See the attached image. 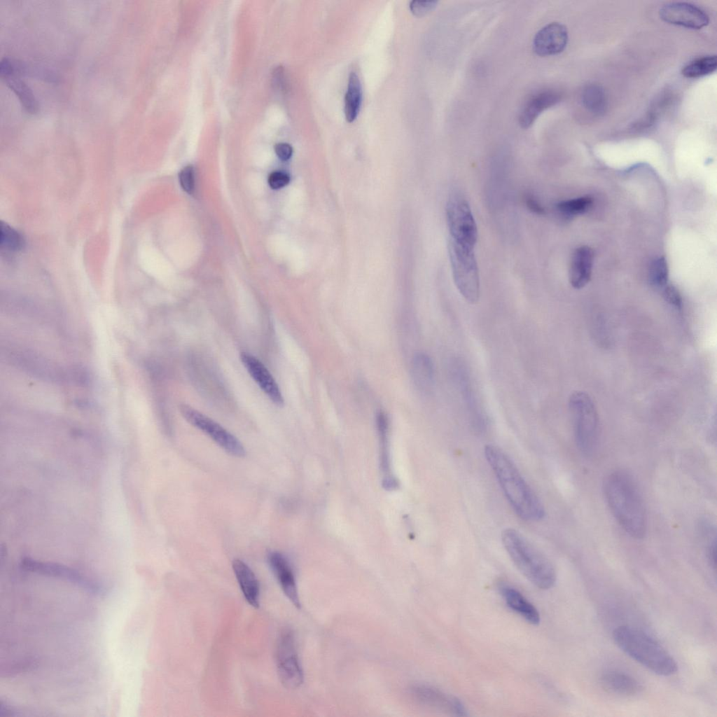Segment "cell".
<instances>
[{"instance_id": "6da1fadb", "label": "cell", "mask_w": 717, "mask_h": 717, "mask_svg": "<svg viewBox=\"0 0 717 717\" xmlns=\"http://www.w3.org/2000/svg\"><path fill=\"white\" fill-rule=\"evenodd\" d=\"M485 458L508 502L522 520L536 522L545 516L540 499L528 485L511 459L500 448L487 445Z\"/></svg>"}, {"instance_id": "7a4b0ae2", "label": "cell", "mask_w": 717, "mask_h": 717, "mask_svg": "<svg viewBox=\"0 0 717 717\" xmlns=\"http://www.w3.org/2000/svg\"><path fill=\"white\" fill-rule=\"evenodd\" d=\"M604 492L608 506L620 527L632 538H643L647 531L644 503L633 478L615 471L605 479Z\"/></svg>"}, {"instance_id": "3957f363", "label": "cell", "mask_w": 717, "mask_h": 717, "mask_svg": "<svg viewBox=\"0 0 717 717\" xmlns=\"http://www.w3.org/2000/svg\"><path fill=\"white\" fill-rule=\"evenodd\" d=\"M613 638L620 650L653 673L664 676L676 673L678 666L675 660L643 631L622 625L613 630Z\"/></svg>"}, {"instance_id": "277c9868", "label": "cell", "mask_w": 717, "mask_h": 717, "mask_svg": "<svg viewBox=\"0 0 717 717\" xmlns=\"http://www.w3.org/2000/svg\"><path fill=\"white\" fill-rule=\"evenodd\" d=\"M501 540L514 564L532 584L542 590L553 587L556 572L552 563L522 534L514 529H506Z\"/></svg>"}, {"instance_id": "5b68a950", "label": "cell", "mask_w": 717, "mask_h": 717, "mask_svg": "<svg viewBox=\"0 0 717 717\" xmlns=\"http://www.w3.org/2000/svg\"><path fill=\"white\" fill-rule=\"evenodd\" d=\"M448 253L456 287L467 302L476 303L480 298V278L473 249L450 239Z\"/></svg>"}, {"instance_id": "8992f818", "label": "cell", "mask_w": 717, "mask_h": 717, "mask_svg": "<svg viewBox=\"0 0 717 717\" xmlns=\"http://www.w3.org/2000/svg\"><path fill=\"white\" fill-rule=\"evenodd\" d=\"M569 407L574 419L577 445L584 454L590 455L597 441V416L594 406L586 394L577 391L571 394Z\"/></svg>"}, {"instance_id": "52a82bcc", "label": "cell", "mask_w": 717, "mask_h": 717, "mask_svg": "<svg viewBox=\"0 0 717 717\" xmlns=\"http://www.w3.org/2000/svg\"><path fill=\"white\" fill-rule=\"evenodd\" d=\"M446 217L450 239L473 249L478 239V228L467 200L460 194H452L446 206Z\"/></svg>"}, {"instance_id": "ba28073f", "label": "cell", "mask_w": 717, "mask_h": 717, "mask_svg": "<svg viewBox=\"0 0 717 717\" xmlns=\"http://www.w3.org/2000/svg\"><path fill=\"white\" fill-rule=\"evenodd\" d=\"M277 673L282 685L288 689H295L303 683V671L300 663L295 637L290 629L284 630L277 646Z\"/></svg>"}, {"instance_id": "9c48e42d", "label": "cell", "mask_w": 717, "mask_h": 717, "mask_svg": "<svg viewBox=\"0 0 717 717\" xmlns=\"http://www.w3.org/2000/svg\"><path fill=\"white\" fill-rule=\"evenodd\" d=\"M179 410L190 424L209 436L226 452L237 457L245 455L241 442L218 423L188 405L181 404Z\"/></svg>"}, {"instance_id": "30bf717a", "label": "cell", "mask_w": 717, "mask_h": 717, "mask_svg": "<svg viewBox=\"0 0 717 717\" xmlns=\"http://www.w3.org/2000/svg\"><path fill=\"white\" fill-rule=\"evenodd\" d=\"M664 21L690 29H701L706 26L709 19L707 14L697 6L685 2H672L663 6L659 11Z\"/></svg>"}, {"instance_id": "8fae6325", "label": "cell", "mask_w": 717, "mask_h": 717, "mask_svg": "<svg viewBox=\"0 0 717 717\" xmlns=\"http://www.w3.org/2000/svg\"><path fill=\"white\" fill-rule=\"evenodd\" d=\"M415 699L424 705L441 709L458 716L467 715L463 703L457 697L425 684H417L411 688Z\"/></svg>"}, {"instance_id": "7c38bea8", "label": "cell", "mask_w": 717, "mask_h": 717, "mask_svg": "<svg viewBox=\"0 0 717 717\" xmlns=\"http://www.w3.org/2000/svg\"><path fill=\"white\" fill-rule=\"evenodd\" d=\"M566 27L559 22H550L540 29L534 36L533 49L539 56L555 55L562 53L568 42Z\"/></svg>"}, {"instance_id": "4fadbf2b", "label": "cell", "mask_w": 717, "mask_h": 717, "mask_svg": "<svg viewBox=\"0 0 717 717\" xmlns=\"http://www.w3.org/2000/svg\"><path fill=\"white\" fill-rule=\"evenodd\" d=\"M240 358L244 366L261 390L276 405L281 407L284 401L281 390L264 364L255 356L245 351L240 354Z\"/></svg>"}, {"instance_id": "5bb4252c", "label": "cell", "mask_w": 717, "mask_h": 717, "mask_svg": "<svg viewBox=\"0 0 717 717\" xmlns=\"http://www.w3.org/2000/svg\"><path fill=\"white\" fill-rule=\"evenodd\" d=\"M268 562L285 595L297 608H300L296 580L287 559L279 552H272Z\"/></svg>"}, {"instance_id": "9a60e30c", "label": "cell", "mask_w": 717, "mask_h": 717, "mask_svg": "<svg viewBox=\"0 0 717 717\" xmlns=\"http://www.w3.org/2000/svg\"><path fill=\"white\" fill-rule=\"evenodd\" d=\"M560 94L552 90H545L531 96L522 107L518 122L524 129L531 127L539 115L560 101Z\"/></svg>"}, {"instance_id": "2e32d148", "label": "cell", "mask_w": 717, "mask_h": 717, "mask_svg": "<svg viewBox=\"0 0 717 717\" xmlns=\"http://www.w3.org/2000/svg\"><path fill=\"white\" fill-rule=\"evenodd\" d=\"M593 263V251L587 246L576 249L572 256L569 281L577 289L584 287L590 281Z\"/></svg>"}, {"instance_id": "e0dca14e", "label": "cell", "mask_w": 717, "mask_h": 717, "mask_svg": "<svg viewBox=\"0 0 717 717\" xmlns=\"http://www.w3.org/2000/svg\"><path fill=\"white\" fill-rule=\"evenodd\" d=\"M600 683L607 692L620 697H633L642 690L641 685L632 676L617 671L604 673Z\"/></svg>"}, {"instance_id": "ac0fdd59", "label": "cell", "mask_w": 717, "mask_h": 717, "mask_svg": "<svg viewBox=\"0 0 717 717\" xmlns=\"http://www.w3.org/2000/svg\"><path fill=\"white\" fill-rule=\"evenodd\" d=\"M376 422L380 447V467L383 474V485L386 489H392L397 486V482L391 473L388 445L389 423L384 412L380 411L377 413Z\"/></svg>"}, {"instance_id": "d6986e66", "label": "cell", "mask_w": 717, "mask_h": 717, "mask_svg": "<svg viewBox=\"0 0 717 717\" xmlns=\"http://www.w3.org/2000/svg\"><path fill=\"white\" fill-rule=\"evenodd\" d=\"M232 569L244 598L251 606L258 608L260 587L256 575L247 564L238 559L232 562Z\"/></svg>"}, {"instance_id": "ffe728a7", "label": "cell", "mask_w": 717, "mask_h": 717, "mask_svg": "<svg viewBox=\"0 0 717 717\" xmlns=\"http://www.w3.org/2000/svg\"><path fill=\"white\" fill-rule=\"evenodd\" d=\"M499 590L510 609L521 615L529 623L532 625L539 623L540 615L537 609L522 593L508 585H501Z\"/></svg>"}, {"instance_id": "44dd1931", "label": "cell", "mask_w": 717, "mask_h": 717, "mask_svg": "<svg viewBox=\"0 0 717 717\" xmlns=\"http://www.w3.org/2000/svg\"><path fill=\"white\" fill-rule=\"evenodd\" d=\"M412 376L421 390L427 391L434 381V367L431 358L424 353L416 354L412 361Z\"/></svg>"}, {"instance_id": "7402d4cb", "label": "cell", "mask_w": 717, "mask_h": 717, "mask_svg": "<svg viewBox=\"0 0 717 717\" xmlns=\"http://www.w3.org/2000/svg\"><path fill=\"white\" fill-rule=\"evenodd\" d=\"M362 98V88L358 76L351 72L349 76L347 91L344 97V113L348 122H352L359 111Z\"/></svg>"}, {"instance_id": "603a6c76", "label": "cell", "mask_w": 717, "mask_h": 717, "mask_svg": "<svg viewBox=\"0 0 717 717\" xmlns=\"http://www.w3.org/2000/svg\"><path fill=\"white\" fill-rule=\"evenodd\" d=\"M582 102L587 111L597 116L604 113L607 107V99L604 89L595 84L587 85L583 89Z\"/></svg>"}, {"instance_id": "cb8c5ba5", "label": "cell", "mask_w": 717, "mask_h": 717, "mask_svg": "<svg viewBox=\"0 0 717 717\" xmlns=\"http://www.w3.org/2000/svg\"><path fill=\"white\" fill-rule=\"evenodd\" d=\"M7 85L18 97L25 110L30 113L37 111L38 105L34 95L29 87L16 76L4 78Z\"/></svg>"}, {"instance_id": "d4e9b609", "label": "cell", "mask_w": 717, "mask_h": 717, "mask_svg": "<svg viewBox=\"0 0 717 717\" xmlns=\"http://www.w3.org/2000/svg\"><path fill=\"white\" fill-rule=\"evenodd\" d=\"M716 68V56L710 55L696 59L688 63L683 68L681 73L687 78H699L713 73Z\"/></svg>"}, {"instance_id": "484cf974", "label": "cell", "mask_w": 717, "mask_h": 717, "mask_svg": "<svg viewBox=\"0 0 717 717\" xmlns=\"http://www.w3.org/2000/svg\"><path fill=\"white\" fill-rule=\"evenodd\" d=\"M592 200L590 197H581L564 200L557 204V209L566 216H576L585 213L590 207Z\"/></svg>"}, {"instance_id": "4316f807", "label": "cell", "mask_w": 717, "mask_h": 717, "mask_svg": "<svg viewBox=\"0 0 717 717\" xmlns=\"http://www.w3.org/2000/svg\"><path fill=\"white\" fill-rule=\"evenodd\" d=\"M668 264L664 257L655 259L651 264L649 278L650 284L657 288H663L668 281Z\"/></svg>"}, {"instance_id": "83f0119b", "label": "cell", "mask_w": 717, "mask_h": 717, "mask_svg": "<svg viewBox=\"0 0 717 717\" xmlns=\"http://www.w3.org/2000/svg\"><path fill=\"white\" fill-rule=\"evenodd\" d=\"M0 243L1 248L9 251H16L22 246L23 242L22 237L17 231L1 222Z\"/></svg>"}, {"instance_id": "f1b7e54d", "label": "cell", "mask_w": 717, "mask_h": 717, "mask_svg": "<svg viewBox=\"0 0 717 717\" xmlns=\"http://www.w3.org/2000/svg\"><path fill=\"white\" fill-rule=\"evenodd\" d=\"M179 182L183 190L192 194L195 188L194 169L191 165L183 167L179 174Z\"/></svg>"}, {"instance_id": "f546056e", "label": "cell", "mask_w": 717, "mask_h": 717, "mask_svg": "<svg viewBox=\"0 0 717 717\" xmlns=\"http://www.w3.org/2000/svg\"><path fill=\"white\" fill-rule=\"evenodd\" d=\"M662 295L664 299L671 305L676 308H681L682 298L677 288L671 285L667 284L662 288Z\"/></svg>"}, {"instance_id": "4dcf8cb0", "label": "cell", "mask_w": 717, "mask_h": 717, "mask_svg": "<svg viewBox=\"0 0 717 717\" xmlns=\"http://www.w3.org/2000/svg\"><path fill=\"white\" fill-rule=\"evenodd\" d=\"M437 3L436 1H412L410 4V8L414 15L422 16L432 11Z\"/></svg>"}, {"instance_id": "1f68e13d", "label": "cell", "mask_w": 717, "mask_h": 717, "mask_svg": "<svg viewBox=\"0 0 717 717\" xmlns=\"http://www.w3.org/2000/svg\"><path fill=\"white\" fill-rule=\"evenodd\" d=\"M289 176L283 172L276 171L268 177V183L272 189H279L286 186L289 182Z\"/></svg>"}, {"instance_id": "d6a6232c", "label": "cell", "mask_w": 717, "mask_h": 717, "mask_svg": "<svg viewBox=\"0 0 717 717\" xmlns=\"http://www.w3.org/2000/svg\"><path fill=\"white\" fill-rule=\"evenodd\" d=\"M274 151L277 155L282 160H288L293 153V148L287 143H278L274 146Z\"/></svg>"}, {"instance_id": "836d02e7", "label": "cell", "mask_w": 717, "mask_h": 717, "mask_svg": "<svg viewBox=\"0 0 717 717\" xmlns=\"http://www.w3.org/2000/svg\"><path fill=\"white\" fill-rule=\"evenodd\" d=\"M525 203L527 208L533 213L538 215H543L545 213L543 206L533 195H527L525 197Z\"/></svg>"}]
</instances>
